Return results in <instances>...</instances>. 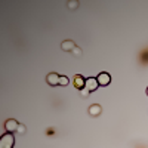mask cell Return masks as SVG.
Listing matches in <instances>:
<instances>
[{
  "instance_id": "cell-1",
  "label": "cell",
  "mask_w": 148,
  "mask_h": 148,
  "mask_svg": "<svg viewBox=\"0 0 148 148\" xmlns=\"http://www.w3.org/2000/svg\"><path fill=\"white\" fill-rule=\"evenodd\" d=\"M15 144V138H14V135L6 132L2 138H0V148H12Z\"/></svg>"
},
{
  "instance_id": "cell-2",
  "label": "cell",
  "mask_w": 148,
  "mask_h": 148,
  "mask_svg": "<svg viewBox=\"0 0 148 148\" xmlns=\"http://www.w3.org/2000/svg\"><path fill=\"white\" fill-rule=\"evenodd\" d=\"M73 84L76 86L77 89H84V86H86V79H83V76L82 74H76L74 76V79H73Z\"/></svg>"
},
{
  "instance_id": "cell-3",
  "label": "cell",
  "mask_w": 148,
  "mask_h": 148,
  "mask_svg": "<svg viewBox=\"0 0 148 148\" xmlns=\"http://www.w3.org/2000/svg\"><path fill=\"white\" fill-rule=\"evenodd\" d=\"M46 82L51 84V86H58L59 82H61V76L56 73H49L47 77H46Z\"/></svg>"
},
{
  "instance_id": "cell-4",
  "label": "cell",
  "mask_w": 148,
  "mask_h": 148,
  "mask_svg": "<svg viewBox=\"0 0 148 148\" xmlns=\"http://www.w3.org/2000/svg\"><path fill=\"white\" fill-rule=\"evenodd\" d=\"M18 121L15 120V119H8L6 120V123H5V129L9 132V133H12V132H15L16 129H18Z\"/></svg>"
},
{
  "instance_id": "cell-5",
  "label": "cell",
  "mask_w": 148,
  "mask_h": 148,
  "mask_svg": "<svg viewBox=\"0 0 148 148\" xmlns=\"http://www.w3.org/2000/svg\"><path fill=\"white\" fill-rule=\"evenodd\" d=\"M98 86H99V83H98V80H96L95 77H89V79H86V86H84V88L88 89V90L93 92V90H96V89H98Z\"/></svg>"
},
{
  "instance_id": "cell-6",
  "label": "cell",
  "mask_w": 148,
  "mask_h": 148,
  "mask_svg": "<svg viewBox=\"0 0 148 148\" xmlns=\"http://www.w3.org/2000/svg\"><path fill=\"white\" fill-rule=\"evenodd\" d=\"M96 80H98V83H99V86H107V84H110L111 77H110L108 73H101V74H98Z\"/></svg>"
},
{
  "instance_id": "cell-7",
  "label": "cell",
  "mask_w": 148,
  "mask_h": 148,
  "mask_svg": "<svg viewBox=\"0 0 148 148\" xmlns=\"http://www.w3.org/2000/svg\"><path fill=\"white\" fill-rule=\"evenodd\" d=\"M61 47H62V51H65V52H73L74 49H76V45H74V42H71V40H65V42H62Z\"/></svg>"
},
{
  "instance_id": "cell-8",
  "label": "cell",
  "mask_w": 148,
  "mask_h": 148,
  "mask_svg": "<svg viewBox=\"0 0 148 148\" xmlns=\"http://www.w3.org/2000/svg\"><path fill=\"white\" fill-rule=\"evenodd\" d=\"M101 111H102V108H101V105H98V104H92L89 107V114L90 116H99Z\"/></svg>"
},
{
  "instance_id": "cell-9",
  "label": "cell",
  "mask_w": 148,
  "mask_h": 148,
  "mask_svg": "<svg viewBox=\"0 0 148 148\" xmlns=\"http://www.w3.org/2000/svg\"><path fill=\"white\" fill-rule=\"evenodd\" d=\"M68 83H70L68 77H65V76H61V82H59V84H61V86H67Z\"/></svg>"
},
{
  "instance_id": "cell-10",
  "label": "cell",
  "mask_w": 148,
  "mask_h": 148,
  "mask_svg": "<svg viewBox=\"0 0 148 148\" xmlns=\"http://www.w3.org/2000/svg\"><path fill=\"white\" fill-rule=\"evenodd\" d=\"M16 132H18L19 135H24V133L27 132V127L24 126V125H19V126H18V129H16Z\"/></svg>"
},
{
  "instance_id": "cell-11",
  "label": "cell",
  "mask_w": 148,
  "mask_h": 148,
  "mask_svg": "<svg viewBox=\"0 0 148 148\" xmlns=\"http://www.w3.org/2000/svg\"><path fill=\"white\" fill-rule=\"evenodd\" d=\"M89 93H90V90H88V89H86V88L80 90V95H82L83 98H86V96H89Z\"/></svg>"
},
{
  "instance_id": "cell-12",
  "label": "cell",
  "mask_w": 148,
  "mask_h": 148,
  "mask_svg": "<svg viewBox=\"0 0 148 148\" xmlns=\"http://www.w3.org/2000/svg\"><path fill=\"white\" fill-rule=\"evenodd\" d=\"M77 6H79V3L74 2V0H73V2H68V8H73L74 9V8H77Z\"/></svg>"
},
{
  "instance_id": "cell-13",
  "label": "cell",
  "mask_w": 148,
  "mask_h": 148,
  "mask_svg": "<svg viewBox=\"0 0 148 148\" xmlns=\"http://www.w3.org/2000/svg\"><path fill=\"white\" fill-rule=\"evenodd\" d=\"M73 52H74V53H76V55H80V53H82V51H80V49H79V47H76V49H74V51H73Z\"/></svg>"
},
{
  "instance_id": "cell-14",
  "label": "cell",
  "mask_w": 148,
  "mask_h": 148,
  "mask_svg": "<svg viewBox=\"0 0 148 148\" xmlns=\"http://www.w3.org/2000/svg\"><path fill=\"white\" fill-rule=\"evenodd\" d=\"M147 95H148V88H147Z\"/></svg>"
}]
</instances>
